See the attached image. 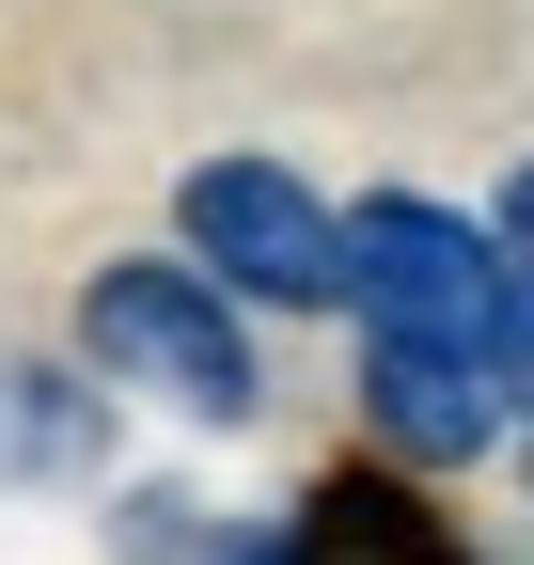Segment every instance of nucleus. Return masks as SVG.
<instances>
[{
    "label": "nucleus",
    "instance_id": "obj_1",
    "mask_svg": "<svg viewBox=\"0 0 534 565\" xmlns=\"http://www.w3.org/2000/svg\"><path fill=\"white\" fill-rule=\"evenodd\" d=\"M503 315H519V267L488 236V204H440V189H362L346 204V330L362 345H425V362L503 377Z\"/></svg>",
    "mask_w": 534,
    "mask_h": 565
},
{
    "label": "nucleus",
    "instance_id": "obj_2",
    "mask_svg": "<svg viewBox=\"0 0 534 565\" xmlns=\"http://www.w3.org/2000/svg\"><path fill=\"white\" fill-rule=\"evenodd\" d=\"M79 377L142 393V408H189V424H252V408H267L252 315H236L189 252H110V267L79 282Z\"/></svg>",
    "mask_w": 534,
    "mask_h": 565
},
{
    "label": "nucleus",
    "instance_id": "obj_3",
    "mask_svg": "<svg viewBox=\"0 0 534 565\" xmlns=\"http://www.w3.org/2000/svg\"><path fill=\"white\" fill-rule=\"evenodd\" d=\"M173 252L236 315H346V204L267 141H221V158L173 173Z\"/></svg>",
    "mask_w": 534,
    "mask_h": 565
},
{
    "label": "nucleus",
    "instance_id": "obj_4",
    "mask_svg": "<svg viewBox=\"0 0 534 565\" xmlns=\"http://www.w3.org/2000/svg\"><path fill=\"white\" fill-rule=\"evenodd\" d=\"M362 440L409 471V487H456L519 440V393L488 362H425V345H362Z\"/></svg>",
    "mask_w": 534,
    "mask_h": 565
},
{
    "label": "nucleus",
    "instance_id": "obj_5",
    "mask_svg": "<svg viewBox=\"0 0 534 565\" xmlns=\"http://www.w3.org/2000/svg\"><path fill=\"white\" fill-rule=\"evenodd\" d=\"M299 565H456V519H440V487H409L393 456H346V471H314L299 503H284Z\"/></svg>",
    "mask_w": 534,
    "mask_h": 565
},
{
    "label": "nucleus",
    "instance_id": "obj_6",
    "mask_svg": "<svg viewBox=\"0 0 534 565\" xmlns=\"http://www.w3.org/2000/svg\"><path fill=\"white\" fill-rule=\"evenodd\" d=\"M110 440V393L63 377V362H0V471H95Z\"/></svg>",
    "mask_w": 534,
    "mask_h": 565
},
{
    "label": "nucleus",
    "instance_id": "obj_7",
    "mask_svg": "<svg viewBox=\"0 0 534 565\" xmlns=\"http://www.w3.org/2000/svg\"><path fill=\"white\" fill-rule=\"evenodd\" d=\"M205 565H299L284 519H205Z\"/></svg>",
    "mask_w": 534,
    "mask_h": 565
},
{
    "label": "nucleus",
    "instance_id": "obj_8",
    "mask_svg": "<svg viewBox=\"0 0 534 565\" xmlns=\"http://www.w3.org/2000/svg\"><path fill=\"white\" fill-rule=\"evenodd\" d=\"M503 393H519V424H534V267H519V315H503Z\"/></svg>",
    "mask_w": 534,
    "mask_h": 565
},
{
    "label": "nucleus",
    "instance_id": "obj_9",
    "mask_svg": "<svg viewBox=\"0 0 534 565\" xmlns=\"http://www.w3.org/2000/svg\"><path fill=\"white\" fill-rule=\"evenodd\" d=\"M488 236H503V267H534V158L503 173V204H488Z\"/></svg>",
    "mask_w": 534,
    "mask_h": 565
},
{
    "label": "nucleus",
    "instance_id": "obj_10",
    "mask_svg": "<svg viewBox=\"0 0 534 565\" xmlns=\"http://www.w3.org/2000/svg\"><path fill=\"white\" fill-rule=\"evenodd\" d=\"M503 456H519V503H534V424H519V440H503Z\"/></svg>",
    "mask_w": 534,
    "mask_h": 565
}]
</instances>
